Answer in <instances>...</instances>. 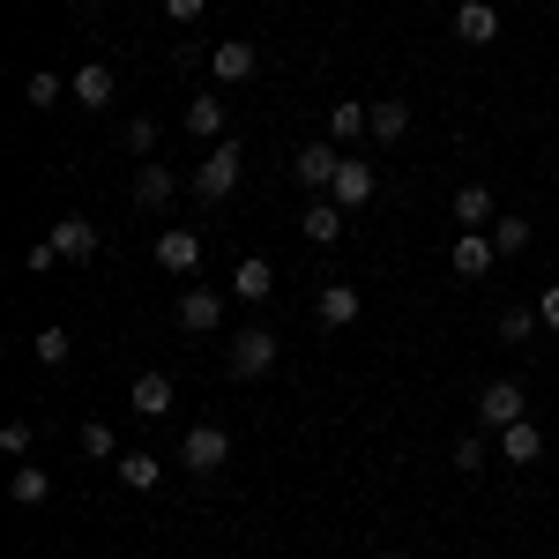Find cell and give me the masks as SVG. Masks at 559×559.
Returning <instances> with one entry per match:
<instances>
[{
	"label": "cell",
	"mask_w": 559,
	"mask_h": 559,
	"mask_svg": "<svg viewBox=\"0 0 559 559\" xmlns=\"http://www.w3.org/2000/svg\"><path fill=\"white\" fill-rule=\"evenodd\" d=\"M276 329H261V321H247V329H231L224 336V366H231V381H261L269 366H276Z\"/></svg>",
	"instance_id": "cell-1"
},
{
	"label": "cell",
	"mask_w": 559,
	"mask_h": 559,
	"mask_svg": "<svg viewBox=\"0 0 559 559\" xmlns=\"http://www.w3.org/2000/svg\"><path fill=\"white\" fill-rule=\"evenodd\" d=\"M344 142H329V134H321V142H299V150H292V179H299L306 194H329V187H336V173H344Z\"/></svg>",
	"instance_id": "cell-2"
},
{
	"label": "cell",
	"mask_w": 559,
	"mask_h": 559,
	"mask_svg": "<svg viewBox=\"0 0 559 559\" xmlns=\"http://www.w3.org/2000/svg\"><path fill=\"white\" fill-rule=\"evenodd\" d=\"M239 173H247V150H239V142L224 134V142H216L210 157L194 165V194H202V202H224V194L239 187Z\"/></svg>",
	"instance_id": "cell-3"
},
{
	"label": "cell",
	"mask_w": 559,
	"mask_h": 559,
	"mask_svg": "<svg viewBox=\"0 0 559 559\" xmlns=\"http://www.w3.org/2000/svg\"><path fill=\"white\" fill-rule=\"evenodd\" d=\"M179 463L194 477H216L224 463H231V432L224 426H187V440H179Z\"/></svg>",
	"instance_id": "cell-4"
},
{
	"label": "cell",
	"mask_w": 559,
	"mask_h": 559,
	"mask_svg": "<svg viewBox=\"0 0 559 559\" xmlns=\"http://www.w3.org/2000/svg\"><path fill=\"white\" fill-rule=\"evenodd\" d=\"M210 75H216V90L254 83V75H261V45H247V38H224V45L210 52Z\"/></svg>",
	"instance_id": "cell-5"
},
{
	"label": "cell",
	"mask_w": 559,
	"mask_h": 559,
	"mask_svg": "<svg viewBox=\"0 0 559 559\" xmlns=\"http://www.w3.org/2000/svg\"><path fill=\"white\" fill-rule=\"evenodd\" d=\"M373 194H381V173H373L366 157H344V173H336V187H329V202H336L344 216H358Z\"/></svg>",
	"instance_id": "cell-6"
},
{
	"label": "cell",
	"mask_w": 559,
	"mask_h": 559,
	"mask_svg": "<svg viewBox=\"0 0 559 559\" xmlns=\"http://www.w3.org/2000/svg\"><path fill=\"white\" fill-rule=\"evenodd\" d=\"M157 269H165V276H194V269H202V239H194L187 224H165V231H157Z\"/></svg>",
	"instance_id": "cell-7"
},
{
	"label": "cell",
	"mask_w": 559,
	"mask_h": 559,
	"mask_svg": "<svg viewBox=\"0 0 559 559\" xmlns=\"http://www.w3.org/2000/svg\"><path fill=\"white\" fill-rule=\"evenodd\" d=\"M492 261H500V247H492V231H463V239L448 247V269H455L463 284H477V276H492Z\"/></svg>",
	"instance_id": "cell-8"
},
{
	"label": "cell",
	"mask_w": 559,
	"mask_h": 559,
	"mask_svg": "<svg viewBox=\"0 0 559 559\" xmlns=\"http://www.w3.org/2000/svg\"><path fill=\"white\" fill-rule=\"evenodd\" d=\"M477 418H485V432L515 426L522 418V381H485L477 388Z\"/></svg>",
	"instance_id": "cell-9"
},
{
	"label": "cell",
	"mask_w": 559,
	"mask_h": 559,
	"mask_svg": "<svg viewBox=\"0 0 559 559\" xmlns=\"http://www.w3.org/2000/svg\"><path fill=\"white\" fill-rule=\"evenodd\" d=\"M179 329H187V336H216V329H224V299H216L210 284H194V292L179 299Z\"/></svg>",
	"instance_id": "cell-10"
},
{
	"label": "cell",
	"mask_w": 559,
	"mask_h": 559,
	"mask_svg": "<svg viewBox=\"0 0 559 559\" xmlns=\"http://www.w3.org/2000/svg\"><path fill=\"white\" fill-rule=\"evenodd\" d=\"M52 247H60V261H90L97 254V224H90L83 210H68L60 224H52Z\"/></svg>",
	"instance_id": "cell-11"
},
{
	"label": "cell",
	"mask_w": 559,
	"mask_h": 559,
	"mask_svg": "<svg viewBox=\"0 0 559 559\" xmlns=\"http://www.w3.org/2000/svg\"><path fill=\"white\" fill-rule=\"evenodd\" d=\"M128 411L134 418H165V411H173V373H134Z\"/></svg>",
	"instance_id": "cell-12"
},
{
	"label": "cell",
	"mask_w": 559,
	"mask_h": 559,
	"mask_svg": "<svg viewBox=\"0 0 559 559\" xmlns=\"http://www.w3.org/2000/svg\"><path fill=\"white\" fill-rule=\"evenodd\" d=\"M173 194H179L173 165H134V202H142V210H173Z\"/></svg>",
	"instance_id": "cell-13"
},
{
	"label": "cell",
	"mask_w": 559,
	"mask_h": 559,
	"mask_svg": "<svg viewBox=\"0 0 559 559\" xmlns=\"http://www.w3.org/2000/svg\"><path fill=\"white\" fill-rule=\"evenodd\" d=\"M299 231L313 239V247H336V239H344V210H336L329 194H313V202L299 210Z\"/></svg>",
	"instance_id": "cell-14"
},
{
	"label": "cell",
	"mask_w": 559,
	"mask_h": 559,
	"mask_svg": "<svg viewBox=\"0 0 559 559\" xmlns=\"http://www.w3.org/2000/svg\"><path fill=\"white\" fill-rule=\"evenodd\" d=\"M455 38L463 45H492L500 38V8H492V0H463V8H455Z\"/></svg>",
	"instance_id": "cell-15"
},
{
	"label": "cell",
	"mask_w": 559,
	"mask_h": 559,
	"mask_svg": "<svg viewBox=\"0 0 559 559\" xmlns=\"http://www.w3.org/2000/svg\"><path fill=\"white\" fill-rule=\"evenodd\" d=\"M231 299H247V306H261V299H276V269L261 254H247L239 269H231Z\"/></svg>",
	"instance_id": "cell-16"
},
{
	"label": "cell",
	"mask_w": 559,
	"mask_h": 559,
	"mask_svg": "<svg viewBox=\"0 0 559 559\" xmlns=\"http://www.w3.org/2000/svg\"><path fill=\"white\" fill-rule=\"evenodd\" d=\"M8 500H15V508H45V500H52V471H45V463H15Z\"/></svg>",
	"instance_id": "cell-17"
},
{
	"label": "cell",
	"mask_w": 559,
	"mask_h": 559,
	"mask_svg": "<svg viewBox=\"0 0 559 559\" xmlns=\"http://www.w3.org/2000/svg\"><path fill=\"white\" fill-rule=\"evenodd\" d=\"M187 134H202V142H224V90H202V97H187Z\"/></svg>",
	"instance_id": "cell-18"
},
{
	"label": "cell",
	"mask_w": 559,
	"mask_h": 559,
	"mask_svg": "<svg viewBox=\"0 0 559 559\" xmlns=\"http://www.w3.org/2000/svg\"><path fill=\"white\" fill-rule=\"evenodd\" d=\"M313 321H321V329H350V321H358V292H350V284H321Z\"/></svg>",
	"instance_id": "cell-19"
},
{
	"label": "cell",
	"mask_w": 559,
	"mask_h": 559,
	"mask_svg": "<svg viewBox=\"0 0 559 559\" xmlns=\"http://www.w3.org/2000/svg\"><path fill=\"white\" fill-rule=\"evenodd\" d=\"M68 90H75L83 105H97V112H105V105H112V68H105V60H83V68L68 75Z\"/></svg>",
	"instance_id": "cell-20"
},
{
	"label": "cell",
	"mask_w": 559,
	"mask_h": 559,
	"mask_svg": "<svg viewBox=\"0 0 559 559\" xmlns=\"http://www.w3.org/2000/svg\"><path fill=\"white\" fill-rule=\"evenodd\" d=\"M455 224H463V231H485V224H492V187L463 179V187H455Z\"/></svg>",
	"instance_id": "cell-21"
},
{
	"label": "cell",
	"mask_w": 559,
	"mask_h": 559,
	"mask_svg": "<svg viewBox=\"0 0 559 559\" xmlns=\"http://www.w3.org/2000/svg\"><path fill=\"white\" fill-rule=\"evenodd\" d=\"M500 455H508V463H537V455H545V432L530 426V418L500 426Z\"/></svg>",
	"instance_id": "cell-22"
},
{
	"label": "cell",
	"mask_w": 559,
	"mask_h": 559,
	"mask_svg": "<svg viewBox=\"0 0 559 559\" xmlns=\"http://www.w3.org/2000/svg\"><path fill=\"white\" fill-rule=\"evenodd\" d=\"M358 134H373V105H329V142H358Z\"/></svg>",
	"instance_id": "cell-23"
},
{
	"label": "cell",
	"mask_w": 559,
	"mask_h": 559,
	"mask_svg": "<svg viewBox=\"0 0 559 559\" xmlns=\"http://www.w3.org/2000/svg\"><path fill=\"white\" fill-rule=\"evenodd\" d=\"M157 477H165V455H150V448H128V455H120V485H128V492H150Z\"/></svg>",
	"instance_id": "cell-24"
},
{
	"label": "cell",
	"mask_w": 559,
	"mask_h": 559,
	"mask_svg": "<svg viewBox=\"0 0 559 559\" xmlns=\"http://www.w3.org/2000/svg\"><path fill=\"white\" fill-rule=\"evenodd\" d=\"M75 440H83V455H97V463H120V455H128V448H120V432L105 426V418H90Z\"/></svg>",
	"instance_id": "cell-25"
},
{
	"label": "cell",
	"mask_w": 559,
	"mask_h": 559,
	"mask_svg": "<svg viewBox=\"0 0 559 559\" xmlns=\"http://www.w3.org/2000/svg\"><path fill=\"white\" fill-rule=\"evenodd\" d=\"M411 134V105H373V142H403Z\"/></svg>",
	"instance_id": "cell-26"
},
{
	"label": "cell",
	"mask_w": 559,
	"mask_h": 559,
	"mask_svg": "<svg viewBox=\"0 0 559 559\" xmlns=\"http://www.w3.org/2000/svg\"><path fill=\"white\" fill-rule=\"evenodd\" d=\"M537 329H545V321H537V306H508V313H500V336H508V344H530Z\"/></svg>",
	"instance_id": "cell-27"
},
{
	"label": "cell",
	"mask_w": 559,
	"mask_h": 559,
	"mask_svg": "<svg viewBox=\"0 0 559 559\" xmlns=\"http://www.w3.org/2000/svg\"><path fill=\"white\" fill-rule=\"evenodd\" d=\"M492 247H500V261L522 254V247H530V224H522V216H492Z\"/></svg>",
	"instance_id": "cell-28"
},
{
	"label": "cell",
	"mask_w": 559,
	"mask_h": 559,
	"mask_svg": "<svg viewBox=\"0 0 559 559\" xmlns=\"http://www.w3.org/2000/svg\"><path fill=\"white\" fill-rule=\"evenodd\" d=\"M38 366H68V350H75V336H68V329H38Z\"/></svg>",
	"instance_id": "cell-29"
},
{
	"label": "cell",
	"mask_w": 559,
	"mask_h": 559,
	"mask_svg": "<svg viewBox=\"0 0 559 559\" xmlns=\"http://www.w3.org/2000/svg\"><path fill=\"white\" fill-rule=\"evenodd\" d=\"M485 463H492V440L485 432H463L455 440V471H485Z\"/></svg>",
	"instance_id": "cell-30"
},
{
	"label": "cell",
	"mask_w": 559,
	"mask_h": 559,
	"mask_svg": "<svg viewBox=\"0 0 559 559\" xmlns=\"http://www.w3.org/2000/svg\"><path fill=\"white\" fill-rule=\"evenodd\" d=\"M60 90H68V83H60L52 68H38V75L23 83V97H31V105H38V112H45V105H60Z\"/></svg>",
	"instance_id": "cell-31"
},
{
	"label": "cell",
	"mask_w": 559,
	"mask_h": 559,
	"mask_svg": "<svg viewBox=\"0 0 559 559\" xmlns=\"http://www.w3.org/2000/svg\"><path fill=\"white\" fill-rule=\"evenodd\" d=\"M120 142H128V157H150V150H157V120H128Z\"/></svg>",
	"instance_id": "cell-32"
},
{
	"label": "cell",
	"mask_w": 559,
	"mask_h": 559,
	"mask_svg": "<svg viewBox=\"0 0 559 559\" xmlns=\"http://www.w3.org/2000/svg\"><path fill=\"white\" fill-rule=\"evenodd\" d=\"M31 440H38L31 418H8V426H0V455H31Z\"/></svg>",
	"instance_id": "cell-33"
},
{
	"label": "cell",
	"mask_w": 559,
	"mask_h": 559,
	"mask_svg": "<svg viewBox=\"0 0 559 559\" xmlns=\"http://www.w3.org/2000/svg\"><path fill=\"white\" fill-rule=\"evenodd\" d=\"M23 261H31V269H38V276H45V269L60 261V247H52V231H45V239H38V247H31V254H23Z\"/></svg>",
	"instance_id": "cell-34"
},
{
	"label": "cell",
	"mask_w": 559,
	"mask_h": 559,
	"mask_svg": "<svg viewBox=\"0 0 559 559\" xmlns=\"http://www.w3.org/2000/svg\"><path fill=\"white\" fill-rule=\"evenodd\" d=\"M202 8H210V0H165V15H173V23H202Z\"/></svg>",
	"instance_id": "cell-35"
},
{
	"label": "cell",
	"mask_w": 559,
	"mask_h": 559,
	"mask_svg": "<svg viewBox=\"0 0 559 559\" xmlns=\"http://www.w3.org/2000/svg\"><path fill=\"white\" fill-rule=\"evenodd\" d=\"M537 321H545V329H559V284L545 292V299H537Z\"/></svg>",
	"instance_id": "cell-36"
},
{
	"label": "cell",
	"mask_w": 559,
	"mask_h": 559,
	"mask_svg": "<svg viewBox=\"0 0 559 559\" xmlns=\"http://www.w3.org/2000/svg\"><path fill=\"white\" fill-rule=\"evenodd\" d=\"M381 559H411V552H381Z\"/></svg>",
	"instance_id": "cell-37"
}]
</instances>
